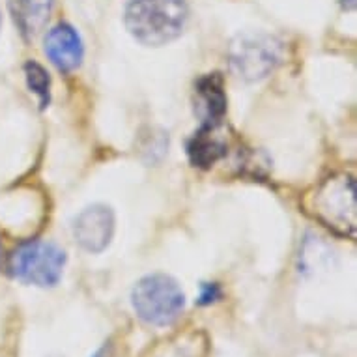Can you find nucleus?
<instances>
[{"mask_svg":"<svg viewBox=\"0 0 357 357\" xmlns=\"http://www.w3.org/2000/svg\"><path fill=\"white\" fill-rule=\"evenodd\" d=\"M188 15L185 0H129L123 23L142 45L159 47L182 36Z\"/></svg>","mask_w":357,"mask_h":357,"instance_id":"obj_1","label":"nucleus"},{"mask_svg":"<svg viewBox=\"0 0 357 357\" xmlns=\"http://www.w3.org/2000/svg\"><path fill=\"white\" fill-rule=\"evenodd\" d=\"M312 215L324 227L340 236H356L357 200L356 182L348 174H333L326 178L310 200Z\"/></svg>","mask_w":357,"mask_h":357,"instance_id":"obj_2","label":"nucleus"},{"mask_svg":"<svg viewBox=\"0 0 357 357\" xmlns=\"http://www.w3.org/2000/svg\"><path fill=\"white\" fill-rule=\"evenodd\" d=\"M131 303L142 322L165 328L174 324L183 312L185 294L172 277L155 273L137 282L131 292Z\"/></svg>","mask_w":357,"mask_h":357,"instance_id":"obj_3","label":"nucleus"},{"mask_svg":"<svg viewBox=\"0 0 357 357\" xmlns=\"http://www.w3.org/2000/svg\"><path fill=\"white\" fill-rule=\"evenodd\" d=\"M66 266V252L47 241H26L10 255L8 270L13 279L34 284V287H54L62 277Z\"/></svg>","mask_w":357,"mask_h":357,"instance_id":"obj_4","label":"nucleus"},{"mask_svg":"<svg viewBox=\"0 0 357 357\" xmlns=\"http://www.w3.org/2000/svg\"><path fill=\"white\" fill-rule=\"evenodd\" d=\"M281 60V43L268 34L238 36L230 45V64L241 79L260 81Z\"/></svg>","mask_w":357,"mask_h":357,"instance_id":"obj_5","label":"nucleus"},{"mask_svg":"<svg viewBox=\"0 0 357 357\" xmlns=\"http://www.w3.org/2000/svg\"><path fill=\"white\" fill-rule=\"evenodd\" d=\"M114 234V213L109 206L94 204L82 210L73 222V236L88 252L105 251Z\"/></svg>","mask_w":357,"mask_h":357,"instance_id":"obj_6","label":"nucleus"},{"mask_svg":"<svg viewBox=\"0 0 357 357\" xmlns=\"http://www.w3.org/2000/svg\"><path fill=\"white\" fill-rule=\"evenodd\" d=\"M45 54L60 71L77 70L82 62V40L71 24L60 23L45 36Z\"/></svg>","mask_w":357,"mask_h":357,"instance_id":"obj_7","label":"nucleus"},{"mask_svg":"<svg viewBox=\"0 0 357 357\" xmlns=\"http://www.w3.org/2000/svg\"><path fill=\"white\" fill-rule=\"evenodd\" d=\"M195 111L202 122L219 126L227 112V96L222 88V79L217 73L202 77L195 90Z\"/></svg>","mask_w":357,"mask_h":357,"instance_id":"obj_8","label":"nucleus"},{"mask_svg":"<svg viewBox=\"0 0 357 357\" xmlns=\"http://www.w3.org/2000/svg\"><path fill=\"white\" fill-rule=\"evenodd\" d=\"M53 6L54 0H10L13 23L24 40H34L47 26Z\"/></svg>","mask_w":357,"mask_h":357,"instance_id":"obj_9","label":"nucleus"},{"mask_svg":"<svg viewBox=\"0 0 357 357\" xmlns=\"http://www.w3.org/2000/svg\"><path fill=\"white\" fill-rule=\"evenodd\" d=\"M219 126L204 123V128L199 133H195L193 139L189 141L188 153L195 167L210 169L211 165H215L219 159L227 155V142L217 133Z\"/></svg>","mask_w":357,"mask_h":357,"instance_id":"obj_10","label":"nucleus"},{"mask_svg":"<svg viewBox=\"0 0 357 357\" xmlns=\"http://www.w3.org/2000/svg\"><path fill=\"white\" fill-rule=\"evenodd\" d=\"M24 75H26V84H29L30 92H34L38 98H40V105L47 107L49 100H51V79H49V73L40 64L36 62H29L24 66Z\"/></svg>","mask_w":357,"mask_h":357,"instance_id":"obj_11","label":"nucleus"},{"mask_svg":"<svg viewBox=\"0 0 357 357\" xmlns=\"http://www.w3.org/2000/svg\"><path fill=\"white\" fill-rule=\"evenodd\" d=\"M221 296V290L217 284H204L202 287V292H200V305H210L213 301H217Z\"/></svg>","mask_w":357,"mask_h":357,"instance_id":"obj_12","label":"nucleus"},{"mask_svg":"<svg viewBox=\"0 0 357 357\" xmlns=\"http://www.w3.org/2000/svg\"><path fill=\"white\" fill-rule=\"evenodd\" d=\"M356 2L357 0H339V4L342 6V10H346V12L356 10Z\"/></svg>","mask_w":357,"mask_h":357,"instance_id":"obj_13","label":"nucleus"},{"mask_svg":"<svg viewBox=\"0 0 357 357\" xmlns=\"http://www.w3.org/2000/svg\"><path fill=\"white\" fill-rule=\"evenodd\" d=\"M0 29H2V13H0Z\"/></svg>","mask_w":357,"mask_h":357,"instance_id":"obj_14","label":"nucleus"},{"mask_svg":"<svg viewBox=\"0 0 357 357\" xmlns=\"http://www.w3.org/2000/svg\"><path fill=\"white\" fill-rule=\"evenodd\" d=\"M96 357H103V351H100V354H98V356Z\"/></svg>","mask_w":357,"mask_h":357,"instance_id":"obj_15","label":"nucleus"},{"mask_svg":"<svg viewBox=\"0 0 357 357\" xmlns=\"http://www.w3.org/2000/svg\"><path fill=\"white\" fill-rule=\"evenodd\" d=\"M0 258H2V247H0Z\"/></svg>","mask_w":357,"mask_h":357,"instance_id":"obj_16","label":"nucleus"}]
</instances>
